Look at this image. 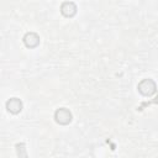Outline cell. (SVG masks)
I'll use <instances>...</instances> for the list:
<instances>
[{
  "label": "cell",
  "mask_w": 158,
  "mask_h": 158,
  "mask_svg": "<svg viewBox=\"0 0 158 158\" xmlns=\"http://www.w3.org/2000/svg\"><path fill=\"white\" fill-rule=\"evenodd\" d=\"M54 118H56V121H57L58 123H60V125H67V123H69V122L72 121V114H70V111H69L68 109L60 107V109H58V110L54 112Z\"/></svg>",
  "instance_id": "cell-1"
},
{
  "label": "cell",
  "mask_w": 158,
  "mask_h": 158,
  "mask_svg": "<svg viewBox=\"0 0 158 158\" xmlns=\"http://www.w3.org/2000/svg\"><path fill=\"white\" fill-rule=\"evenodd\" d=\"M138 90L146 96L152 95L156 91V84L152 79H144L138 84Z\"/></svg>",
  "instance_id": "cell-2"
},
{
  "label": "cell",
  "mask_w": 158,
  "mask_h": 158,
  "mask_svg": "<svg viewBox=\"0 0 158 158\" xmlns=\"http://www.w3.org/2000/svg\"><path fill=\"white\" fill-rule=\"evenodd\" d=\"M6 109L11 114H19L22 110V101L19 98H11L6 101Z\"/></svg>",
  "instance_id": "cell-3"
},
{
  "label": "cell",
  "mask_w": 158,
  "mask_h": 158,
  "mask_svg": "<svg viewBox=\"0 0 158 158\" xmlns=\"http://www.w3.org/2000/svg\"><path fill=\"white\" fill-rule=\"evenodd\" d=\"M60 12H62L64 16H67V17H72V16H74L75 12H77V6H75V4L72 2V1H65V2H63L62 6H60Z\"/></svg>",
  "instance_id": "cell-4"
},
{
  "label": "cell",
  "mask_w": 158,
  "mask_h": 158,
  "mask_svg": "<svg viewBox=\"0 0 158 158\" xmlns=\"http://www.w3.org/2000/svg\"><path fill=\"white\" fill-rule=\"evenodd\" d=\"M23 42H25L26 47H28V48H33V47H36V46L40 43V37H38L35 32H28V33L25 35V37H23Z\"/></svg>",
  "instance_id": "cell-5"
}]
</instances>
